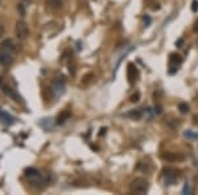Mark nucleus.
I'll use <instances>...</instances> for the list:
<instances>
[{"mask_svg": "<svg viewBox=\"0 0 198 195\" xmlns=\"http://www.w3.org/2000/svg\"><path fill=\"white\" fill-rule=\"evenodd\" d=\"M46 5L50 9H59V8H62L63 3L62 0H46Z\"/></svg>", "mask_w": 198, "mask_h": 195, "instance_id": "nucleus-11", "label": "nucleus"}, {"mask_svg": "<svg viewBox=\"0 0 198 195\" xmlns=\"http://www.w3.org/2000/svg\"><path fill=\"white\" fill-rule=\"evenodd\" d=\"M127 77H128V82L131 83V85H133V83L137 81L139 71H137L136 66H135L133 63H129L128 67H127Z\"/></svg>", "mask_w": 198, "mask_h": 195, "instance_id": "nucleus-4", "label": "nucleus"}, {"mask_svg": "<svg viewBox=\"0 0 198 195\" xmlns=\"http://www.w3.org/2000/svg\"><path fill=\"white\" fill-rule=\"evenodd\" d=\"M176 178H177L176 172H174V170H168V172L165 173V177H164L165 185H166V186H172V185H174V182H176Z\"/></svg>", "mask_w": 198, "mask_h": 195, "instance_id": "nucleus-7", "label": "nucleus"}, {"mask_svg": "<svg viewBox=\"0 0 198 195\" xmlns=\"http://www.w3.org/2000/svg\"><path fill=\"white\" fill-rule=\"evenodd\" d=\"M15 32H16V37L19 40H25L28 36H29V28L24 21H17L16 23V28H15Z\"/></svg>", "mask_w": 198, "mask_h": 195, "instance_id": "nucleus-2", "label": "nucleus"}, {"mask_svg": "<svg viewBox=\"0 0 198 195\" xmlns=\"http://www.w3.org/2000/svg\"><path fill=\"white\" fill-rule=\"evenodd\" d=\"M12 61H13V58H12V53H11V51H4V50L0 51V65H2V66L11 65Z\"/></svg>", "mask_w": 198, "mask_h": 195, "instance_id": "nucleus-5", "label": "nucleus"}, {"mask_svg": "<svg viewBox=\"0 0 198 195\" xmlns=\"http://www.w3.org/2000/svg\"><path fill=\"white\" fill-rule=\"evenodd\" d=\"M161 158L164 161H168V162H174V161H177V160H182V156H177V154H174V153H170V152H166V153H162L161 154Z\"/></svg>", "mask_w": 198, "mask_h": 195, "instance_id": "nucleus-9", "label": "nucleus"}, {"mask_svg": "<svg viewBox=\"0 0 198 195\" xmlns=\"http://www.w3.org/2000/svg\"><path fill=\"white\" fill-rule=\"evenodd\" d=\"M149 189V185H148V181L144 179V178H135L131 183V191L135 193V194H145Z\"/></svg>", "mask_w": 198, "mask_h": 195, "instance_id": "nucleus-1", "label": "nucleus"}, {"mask_svg": "<svg viewBox=\"0 0 198 195\" xmlns=\"http://www.w3.org/2000/svg\"><path fill=\"white\" fill-rule=\"evenodd\" d=\"M192 11L193 12H197L198 11V2H197V0H194V2L192 3Z\"/></svg>", "mask_w": 198, "mask_h": 195, "instance_id": "nucleus-22", "label": "nucleus"}, {"mask_svg": "<svg viewBox=\"0 0 198 195\" xmlns=\"http://www.w3.org/2000/svg\"><path fill=\"white\" fill-rule=\"evenodd\" d=\"M139 99H140V94H139V92H135L132 96H131L129 100L132 102V103H136V102H139Z\"/></svg>", "mask_w": 198, "mask_h": 195, "instance_id": "nucleus-19", "label": "nucleus"}, {"mask_svg": "<svg viewBox=\"0 0 198 195\" xmlns=\"http://www.w3.org/2000/svg\"><path fill=\"white\" fill-rule=\"evenodd\" d=\"M144 24H145V26H149L150 25V17H149L148 15L144 16Z\"/></svg>", "mask_w": 198, "mask_h": 195, "instance_id": "nucleus-23", "label": "nucleus"}, {"mask_svg": "<svg viewBox=\"0 0 198 195\" xmlns=\"http://www.w3.org/2000/svg\"><path fill=\"white\" fill-rule=\"evenodd\" d=\"M94 2H95V0H94Z\"/></svg>", "mask_w": 198, "mask_h": 195, "instance_id": "nucleus-28", "label": "nucleus"}, {"mask_svg": "<svg viewBox=\"0 0 198 195\" xmlns=\"http://www.w3.org/2000/svg\"><path fill=\"white\" fill-rule=\"evenodd\" d=\"M0 120H2L4 124H8V125H11L15 123L13 116H11L9 113L5 112V111H3V110H0Z\"/></svg>", "mask_w": 198, "mask_h": 195, "instance_id": "nucleus-8", "label": "nucleus"}, {"mask_svg": "<svg viewBox=\"0 0 198 195\" xmlns=\"http://www.w3.org/2000/svg\"><path fill=\"white\" fill-rule=\"evenodd\" d=\"M154 113H156V115H161V113H162V107H161L160 104L154 107Z\"/></svg>", "mask_w": 198, "mask_h": 195, "instance_id": "nucleus-21", "label": "nucleus"}, {"mask_svg": "<svg viewBox=\"0 0 198 195\" xmlns=\"http://www.w3.org/2000/svg\"><path fill=\"white\" fill-rule=\"evenodd\" d=\"M69 117H70V112H69V111H63L62 113H59L58 120H57V124H63V123H65Z\"/></svg>", "mask_w": 198, "mask_h": 195, "instance_id": "nucleus-13", "label": "nucleus"}, {"mask_svg": "<svg viewBox=\"0 0 198 195\" xmlns=\"http://www.w3.org/2000/svg\"><path fill=\"white\" fill-rule=\"evenodd\" d=\"M194 30H197V32H198V20H197V23H196V25H194Z\"/></svg>", "mask_w": 198, "mask_h": 195, "instance_id": "nucleus-27", "label": "nucleus"}, {"mask_svg": "<svg viewBox=\"0 0 198 195\" xmlns=\"http://www.w3.org/2000/svg\"><path fill=\"white\" fill-rule=\"evenodd\" d=\"M0 47H2V50L4 51H13L15 50V45H13V41H12L11 38H7L4 40V41L2 42V45H0Z\"/></svg>", "mask_w": 198, "mask_h": 195, "instance_id": "nucleus-10", "label": "nucleus"}, {"mask_svg": "<svg viewBox=\"0 0 198 195\" xmlns=\"http://www.w3.org/2000/svg\"><path fill=\"white\" fill-rule=\"evenodd\" d=\"M2 90H3V92H4V94L8 95L9 98H12L13 100H16V102H21V98H20L19 95L13 91V89H11L9 86H4V85H2Z\"/></svg>", "mask_w": 198, "mask_h": 195, "instance_id": "nucleus-6", "label": "nucleus"}, {"mask_svg": "<svg viewBox=\"0 0 198 195\" xmlns=\"http://www.w3.org/2000/svg\"><path fill=\"white\" fill-rule=\"evenodd\" d=\"M129 117H132L133 120H139V119L141 117V112L139 110H135V111H131V112L128 113Z\"/></svg>", "mask_w": 198, "mask_h": 195, "instance_id": "nucleus-15", "label": "nucleus"}, {"mask_svg": "<svg viewBox=\"0 0 198 195\" xmlns=\"http://www.w3.org/2000/svg\"><path fill=\"white\" fill-rule=\"evenodd\" d=\"M178 110H180L181 113H188L189 112V106L186 104V103H180V106H178Z\"/></svg>", "mask_w": 198, "mask_h": 195, "instance_id": "nucleus-16", "label": "nucleus"}, {"mask_svg": "<svg viewBox=\"0 0 198 195\" xmlns=\"http://www.w3.org/2000/svg\"><path fill=\"white\" fill-rule=\"evenodd\" d=\"M192 193V190H190V185L186 182L185 186H184V189H182V194H190Z\"/></svg>", "mask_w": 198, "mask_h": 195, "instance_id": "nucleus-20", "label": "nucleus"}, {"mask_svg": "<svg viewBox=\"0 0 198 195\" xmlns=\"http://www.w3.org/2000/svg\"><path fill=\"white\" fill-rule=\"evenodd\" d=\"M169 62H170L169 73L173 74V73H176V71L178 70V66L182 63V57H181V55H178V54L172 53V54H170V58H169Z\"/></svg>", "mask_w": 198, "mask_h": 195, "instance_id": "nucleus-3", "label": "nucleus"}, {"mask_svg": "<svg viewBox=\"0 0 198 195\" xmlns=\"http://www.w3.org/2000/svg\"><path fill=\"white\" fill-rule=\"evenodd\" d=\"M184 134H185L186 137H189V138H198V134L197 133H193L192 131H186Z\"/></svg>", "mask_w": 198, "mask_h": 195, "instance_id": "nucleus-17", "label": "nucleus"}, {"mask_svg": "<svg viewBox=\"0 0 198 195\" xmlns=\"http://www.w3.org/2000/svg\"><path fill=\"white\" fill-rule=\"evenodd\" d=\"M91 78H94V74H87V75H85V79H83V81H82V83H83V85H87V83H89L90 81H91Z\"/></svg>", "mask_w": 198, "mask_h": 195, "instance_id": "nucleus-18", "label": "nucleus"}, {"mask_svg": "<svg viewBox=\"0 0 198 195\" xmlns=\"http://www.w3.org/2000/svg\"><path fill=\"white\" fill-rule=\"evenodd\" d=\"M101 131H102V132L99 133V136H102V134H104V133H106V128H102Z\"/></svg>", "mask_w": 198, "mask_h": 195, "instance_id": "nucleus-26", "label": "nucleus"}, {"mask_svg": "<svg viewBox=\"0 0 198 195\" xmlns=\"http://www.w3.org/2000/svg\"><path fill=\"white\" fill-rule=\"evenodd\" d=\"M25 176L29 177V178H38L40 177V172L34 168H29L25 170Z\"/></svg>", "mask_w": 198, "mask_h": 195, "instance_id": "nucleus-12", "label": "nucleus"}, {"mask_svg": "<svg viewBox=\"0 0 198 195\" xmlns=\"http://www.w3.org/2000/svg\"><path fill=\"white\" fill-rule=\"evenodd\" d=\"M182 45H184V38H178L176 41V46L177 47H182Z\"/></svg>", "mask_w": 198, "mask_h": 195, "instance_id": "nucleus-24", "label": "nucleus"}, {"mask_svg": "<svg viewBox=\"0 0 198 195\" xmlns=\"http://www.w3.org/2000/svg\"><path fill=\"white\" fill-rule=\"evenodd\" d=\"M17 12H19V15L21 16V17H25L27 9H25V5H24L23 3H19V4H17Z\"/></svg>", "mask_w": 198, "mask_h": 195, "instance_id": "nucleus-14", "label": "nucleus"}, {"mask_svg": "<svg viewBox=\"0 0 198 195\" xmlns=\"http://www.w3.org/2000/svg\"><path fill=\"white\" fill-rule=\"evenodd\" d=\"M4 34H5V28H4L3 25H0V38H2Z\"/></svg>", "mask_w": 198, "mask_h": 195, "instance_id": "nucleus-25", "label": "nucleus"}]
</instances>
